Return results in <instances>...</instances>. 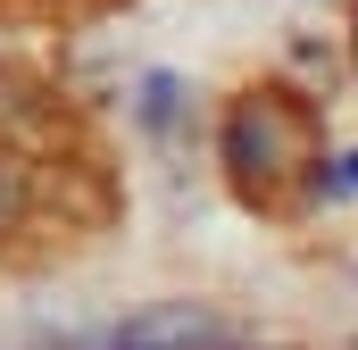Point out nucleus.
Returning a JSON list of instances; mask_svg holds the SVG:
<instances>
[{
	"instance_id": "f257e3e1",
	"label": "nucleus",
	"mask_w": 358,
	"mask_h": 350,
	"mask_svg": "<svg viewBox=\"0 0 358 350\" xmlns=\"http://www.w3.org/2000/svg\"><path fill=\"white\" fill-rule=\"evenodd\" d=\"M217 342V326L192 309V300H176V309H142L134 326H117V350H200Z\"/></svg>"
}]
</instances>
